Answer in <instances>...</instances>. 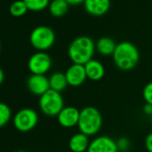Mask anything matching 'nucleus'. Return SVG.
Wrapping results in <instances>:
<instances>
[{"label": "nucleus", "instance_id": "obj_22", "mask_svg": "<svg viewBox=\"0 0 152 152\" xmlns=\"http://www.w3.org/2000/svg\"><path fill=\"white\" fill-rule=\"evenodd\" d=\"M116 144H117V148H118V150H122V151H126L129 147H130V142L128 140V139L126 138H120L117 141H116Z\"/></svg>", "mask_w": 152, "mask_h": 152}, {"label": "nucleus", "instance_id": "obj_20", "mask_svg": "<svg viewBox=\"0 0 152 152\" xmlns=\"http://www.w3.org/2000/svg\"><path fill=\"white\" fill-rule=\"evenodd\" d=\"M11 108L5 103L0 102V128L5 126L11 119Z\"/></svg>", "mask_w": 152, "mask_h": 152}, {"label": "nucleus", "instance_id": "obj_25", "mask_svg": "<svg viewBox=\"0 0 152 152\" xmlns=\"http://www.w3.org/2000/svg\"><path fill=\"white\" fill-rule=\"evenodd\" d=\"M65 1L69 4V6H77L83 3L85 0H65Z\"/></svg>", "mask_w": 152, "mask_h": 152}, {"label": "nucleus", "instance_id": "obj_27", "mask_svg": "<svg viewBox=\"0 0 152 152\" xmlns=\"http://www.w3.org/2000/svg\"><path fill=\"white\" fill-rule=\"evenodd\" d=\"M150 122H151V125H152V115L150 116Z\"/></svg>", "mask_w": 152, "mask_h": 152}, {"label": "nucleus", "instance_id": "obj_1", "mask_svg": "<svg viewBox=\"0 0 152 152\" xmlns=\"http://www.w3.org/2000/svg\"><path fill=\"white\" fill-rule=\"evenodd\" d=\"M96 50V44L87 36H81L74 39L68 48V56L72 64L84 65L93 59Z\"/></svg>", "mask_w": 152, "mask_h": 152}, {"label": "nucleus", "instance_id": "obj_6", "mask_svg": "<svg viewBox=\"0 0 152 152\" xmlns=\"http://www.w3.org/2000/svg\"><path fill=\"white\" fill-rule=\"evenodd\" d=\"M39 121V115L32 108H23L14 116V125L19 131L27 132L35 128Z\"/></svg>", "mask_w": 152, "mask_h": 152}, {"label": "nucleus", "instance_id": "obj_21", "mask_svg": "<svg viewBox=\"0 0 152 152\" xmlns=\"http://www.w3.org/2000/svg\"><path fill=\"white\" fill-rule=\"evenodd\" d=\"M143 98L146 103L152 105V82L148 83L143 89Z\"/></svg>", "mask_w": 152, "mask_h": 152}, {"label": "nucleus", "instance_id": "obj_12", "mask_svg": "<svg viewBox=\"0 0 152 152\" xmlns=\"http://www.w3.org/2000/svg\"><path fill=\"white\" fill-rule=\"evenodd\" d=\"M83 5L88 14L94 16H101L108 12L110 0H85Z\"/></svg>", "mask_w": 152, "mask_h": 152}, {"label": "nucleus", "instance_id": "obj_26", "mask_svg": "<svg viewBox=\"0 0 152 152\" xmlns=\"http://www.w3.org/2000/svg\"><path fill=\"white\" fill-rule=\"evenodd\" d=\"M4 80H5V73H4L3 70L0 68V85L3 83Z\"/></svg>", "mask_w": 152, "mask_h": 152}, {"label": "nucleus", "instance_id": "obj_3", "mask_svg": "<svg viewBox=\"0 0 152 152\" xmlns=\"http://www.w3.org/2000/svg\"><path fill=\"white\" fill-rule=\"evenodd\" d=\"M102 115L99 110L94 107H86L80 111L78 128L80 132L87 136L97 134L102 127Z\"/></svg>", "mask_w": 152, "mask_h": 152}, {"label": "nucleus", "instance_id": "obj_4", "mask_svg": "<svg viewBox=\"0 0 152 152\" xmlns=\"http://www.w3.org/2000/svg\"><path fill=\"white\" fill-rule=\"evenodd\" d=\"M56 35L54 31L45 25L36 27L30 35V42L31 46L39 51H46L49 49L55 43Z\"/></svg>", "mask_w": 152, "mask_h": 152}, {"label": "nucleus", "instance_id": "obj_23", "mask_svg": "<svg viewBox=\"0 0 152 152\" xmlns=\"http://www.w3.org/2000/svg\"><path fill=\"white\" fill-rule=\"evenodd\" d=\"M145 147L148 152H152V132L147 135L145 139Z\"/></svg>", "mask_w": 152, "mask_h": 152}, {"label": "nucleus", "instance_id": "obj_9", "mask_svg": "<svg viewBox=\"0 0 152 152\" xmlns=\"http://www.w3.org/2000/svg\"><path fill=\"white\" fill-rule=\"evenodd\" d=\"M116 141L108 136H99L90 143L87 152H118Z\"/></svg>", "mask_w": 152, "mask_h": 152}, {"label": "nucleus", "instance_id": "obj_16", "mask_svg": "<svg viewBox=\"0 0 152 152\" xmlns=\"http://www.w3.org/2000/svg\"><path fill=\"white\" fill-rule=\"evenodd\" d=\"M50 90H53L57 92H61L66 89L68 83L65 77V74L61 72H56L48 78Z\"/></svg>", "mask_w": 152, "mask_h": 152}, {"label": "nucleus", "instance_id": "obj_2", "mask_svg": "<svg viewBox=\"0 0 152 152\" xmlns=\"http://www.w3.org/2000/svg\"><path fill=\"white\" fill-rule=\"evenodd\" d=\"M112 56L115 66L123 71H130L136 67L140 60L138 48L129 41L118 43Z\"/></svg>", "mask_w": 152, "mask_h": 152}, {"label": "nucleus", "instance_id": "obj_18", "mask_svg": "<svg viewBox=\"0 0 152 152\" xmlns=\"http://www.w3.org/2000/svg\"><path fill=\"white\" fill-rule=\"evenodd\" d=\"M28 8L23 0H16L9 7V13L15 17H21L28 12Z\"/></svg>", "mask_w": 152, "mask_h": 152}, {"label": "nucleus", "instance_id": "obj_19", "mask_svg": "<svg viewBox=\"0 0 152 152\" xmlns=\"http://www.w3.org/2000/svg\"><path fill=\"white\" fill-rule=\"evenodd\" d=\"M28 10L33 12H39L47 8L50 2L49 0H23Z\"/></svg>", "mask_w": 152, "mask_h": 152}, {"label": "nucleus", "instance_id": "obj_15", "mask_svg": "<svg viewBox=\"0 0 152 152\" xmlns=\"http://www.w3.org/2000/svg\"><path fill=\"white\" fill-rule=\"evenodd\" d=\"M116 45L115 40L108 37H103L100 38L98 42L96 43V50L99 52V54L107 56H113Z\"/></svg>", "mask_w": 152, "mask_h": 152}, {"label": "nucleus", "instance_id": "obj_17", "mask_svg": "<svg viewBox=\"0 0 152 152\" xmlns=\"http://www.w3.org/2000/svg\"><path fill=\"white\" fill-rule=\"evenodd\" d=\"M69 4L65 0H52L50 2L48 8L49 13L54 17H62L68 11Z\"/></svg>", "mask_w": 152, "mask_h": 152}, {"label": "nucleus", "instance_id": "obj_28", "mask_svg": "<svg viewBox=\"0 0 152 152\" xmlns=\"http://www.w3.org/2000/svg\"><path fill=\"white\" fill-rule=\"evenodd\" d=\"M0 53H1V43H0Z\"/></svg>", "mask_w": 152, "mask_h": 152}, {"label": "nucleus", "instance_id": "obj_29", "mask_svg": "<svg viewBox=\"0 0 152 152\" xmlns=\"http://www.w3.org/2000/svg\"><path fill=\"white\" fill-rule=\"evenodd\" d=\"M17 152H26V151H23V150H20V151H17Z\"/></svg>", "mask_w": 152, "mask_h": 152}, {"label": "nucleus", "instance_id": "obj_8", "mask_svg": "<svg viewBox=\"0 0 152 152\" xmlns=\"http://www.w3.org/2000/svg\"><path fill=\"white\" fill-rule=\"evenodd\" d=\"M64 74L68 85L72 87H79L83 85L88 79L84 65L83 64H72L67 68Z\"/></svg>", "mask_w": 152, "mask_h": 152}, {"label": "nucleus", "instance_id": "obj_5", "mask_svg": "<svg viewBox=\"0 0 152 152\" xmlns=\"http://www.w3.org/2000/svg\"><path fill=\"white\" fill-rule=\"evenodd\" d=\"M39 108L41 112L48 116H57L64 107V99L60 92L53 90L48 91L39 97Z\"/></svg>", "mask_w": 152, "mask_h": 152}, {"label": "nucleus", "instance_id": "obj_14", "mask_svg": "<svg viewBox=\"0 0 152 152\" xmlns=\"http://www.w3.org/2000/svg\"><path fill=\"white\" fill-rule=\"evenodd\" d=\"M89 136L83 132L73 134L69 140V148L72 152H86L90 146Z\"/></svg>", "mask_w": 152, "mask_h": 152}, {"label": "nucleus", "instance_id": "obj_13", "mask_svg": "<svg viewBox=\"0 0 152 152\" xmlns=\"http://www.w3.org/2000/svg\"><path fill=\"white\" fill-rule=\"evenodd\" d=\"M84 68L87 78L94 82L100 81L104 77L106 72L104 64L101 62L95 59H91L87 64H85Z\"/></svg>", "mask_w": 152, "mask_h": 152}, {"label": "nucleus", "instance_id": "obj_11", "mask_svg": "<svg viewBox=\"0 0 152 152\" xmlns=\"http://www.w3.org/2000/svg\"><path fill=\"white\" fill-rule=\"evenodd\" d=\"M56 117L61 126L64 128H72L78 125L80 110L75 107H64Z\"/></svg>", "mask_w": 152, "mask_h": 152}, {"label": "nucleus", "instance_id": "obj_24", "mask_svg": "<svg viewBox=\"0 0 152 152\" xmlns=\"http://www.w3.org/2000/svg\"><path fill=\"white\" fill-rule=\"evenodd\" d=\"M143 112L144 114H146L147 115L151 116L152 115V105L146 103L143 107Z\"/></svg>", "mask_w": 152, "mask_h": 152}, {"label": "nucleus", "instance_id": "obj_10", "mask_svg": "<svg viewBox=\"0 0 152 152\" xmlns=\"http://www.w3.org/2000/svg\"><path fill=\"white\" fill-rule=\"evenodd\" d=\"M27 87L33 95L41 97L50 90L49 80L45 75L31 74L27 81Z\"/></svg>", "mask_w": 152, "mask_h": 152}, {"label": "nucleus", "instance_id": "obj_7", "mask_svg": "<svg viewBox=\"0 0 152 152\" xmlns=\"http://www.w3.org/2000/svg\"><path fill=\"white\" fill-rule=\"evenodd\" d=\"M52 66V60L46 52L39 51L33 54L28 62V67L32 74L45 75Z\"/></svg>", "mask_w": 152, "mask_h": 152}]
</instances>
